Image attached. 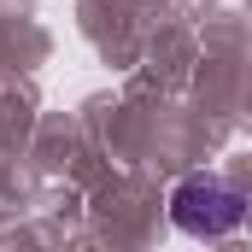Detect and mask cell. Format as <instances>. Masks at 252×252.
Here are the masks:
<instances>
[{
  "mask_svg": "<svg viewBox=\"0 0 252 252\" xmlns=\"http://www.w3.org/2000/svg\"><path fill=\"white\" fill-rule=\"evenodd\" d=\"M170 217L193 241H217V235H229V229L247 223V193L217 182V176H188L182 188L170 193Z\"/></svg>",
  "mask_w": 252,
  "mask_h": 252,
  "instance_id": "cell-1",
  "label": "cell"
}]
</instances>
